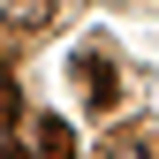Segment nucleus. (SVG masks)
<instances>
[{
	"label": "nucleus",
	"instance_id": "nucleus-1",
	"mask_svg": "<svg viewBox=\"0 0 159 159\" xmlns=\"http://www.w3.org/2000/svg\"><path fill=\"white\" fill-rule=\"evenodd\" d=\"M76 91H84V106H91V114H106L114 98H121V68H114V53H106V46H84V53H76Z\"/></svg>",
	"mask_w": 159,
	"mask_h": 159
},
{
	"label": "nucleus",
	"instance_id": "nucleus-2",
	"mask_svg": "<svg viewBox=\"0 0 159 159\" xmlns=\"http://www.w3.org/2000/svg\"><path fill=\"white\" fill-rule=\"evenodd\" d=\"M30 159H76V129L53 121V114H38L30 121Z\"/></svg>",
	"mask_w": 159,
	"mask_h": 159
},
{
	"label": "nucleus",
	"instance_id": "nucleus-3",
	"mask_svg": "<svg viewBox=\"0 0 159 159\" xmlns=\"http://www.w3.org/2000/svg\"><path fill=\"white\" fill-rule=\"evenodd\" d=\"M98 159H159V152H152L144 129H121V136H106V144H98Z\"/></svg>",
	"mask_w": 159,
	"mask_h": 159
},
{
	"label": "nucleus",
	"instance_id": "nucleus-4",
	"mask_svg": "<svg viewBox=\"0 0 159 159\" xmlns=\"http://www.w3.org/2000/svg\"><path fill=\"white\" fill-rule=\"evenodd\" d=\"M23 121V91H15V76H0V129Z\"/></svg>",
	"mask_w": 159,
	"mask_h": 159
},
{
	"label": "nucleus",
	"instance_id": "nucleus-5",
	"mask_svg": "<svg viewBox=\"0 0 159 159\" xmlns=\"http://www.w3.org/2000/svg\"><path fill=\"white\" fill-rule=\"evenodd\" d=\"M53 8H8V30H46Z\"/></svg>",
	"mask_w": 159,
	"mask_h": 159
}]
</instances>
